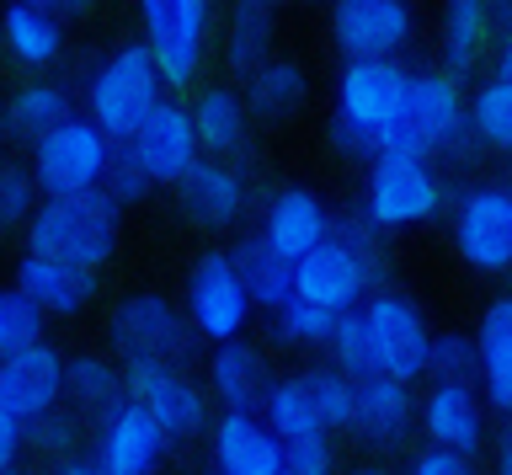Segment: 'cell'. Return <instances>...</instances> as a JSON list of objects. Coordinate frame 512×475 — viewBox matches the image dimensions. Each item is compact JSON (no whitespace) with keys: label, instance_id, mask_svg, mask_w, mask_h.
I'll return each instance as SVG.
<instances>
[{"label":"cell","instance_id":"6da1fadb","mask_svg":"<svg viewBox=\"0 0 512 475\" xmlns=\"http://www.w3.org/2000/svg\"><path fill=\"white\" fill-rule=\"evenodd\" d=\"M406 91L411 70L400 59H352L336 75V118H331V145L347 161H374L379 134H390L406 118Z\"/></svg>","mask_w":512,"mask_h":475},{"label":"cell","instance_id":"7a4b0ae2","mask_svg":"<svg viewBox=\"0 0 512 475\" xmlns=\"http://www.w3.org/2000/svg\"><path fill=\"white\" fill-rule=\"evenodd\" d=\"M118 225L123 209H112L102 193L80 198H38V209L27 219V257H48L80 273H102L118 251Z\"/></svg>","mask_w":512,"mask_h":475},{"label":"cell","instance_id":"3957f363","mask_svg":"<svg viewBox=\"0 0 512 475\" xmlns=\"http://www.w3.org/2000/svg\"><path fill=\"white\" fill-rule=\"evenodd\" d=\"M379 278V241L363 219H342L315 251L294 262V294L326 315H347L374 294Z\"/></svg>","mask_w":512,"mask_h":475},{"label":"cell","instance_id":"277c9868","mask_svg":"<svg viewBox=\"0 0 512 475\" xmlns=\"http://www.w3.org/2000/svg\"><path fill=\"white\" fill-rule=\"evenodd\" d=\"M160 97H166V86H160L144 43H123L86 81V118L107 145H128L139 123L160 107Z\"/></svg>","mask_w":512,"mask_h":475},{"label":"cell","instance_id":"5b68a950","mask_svg":"<svg viewBox=\"0 0 512 475\" xmlns=\"http://www.w3.org/2000/svg\"><path fill=\"white\" fill-rule=\"evenodd\" d=\"M448 203V187L427 155H374L363 182V225L384 230H416L438 219Z\"/></svg>","mask_w":512,"mask_h":475},{"label":"cell","instance_id":"8992f818","mask_svg":"<svg viewBox=\"0 0 512 475\" xmlns=\"http://www.w3.org/2000/svg\"><path fill=\"white\" fill-rule=\"evenodd\" d=\"M112 150L102 134L91 129V118H64L59 129H48L43 139H32V161L27 177L38 187V198H80V193H102Z\"/></svg>","mask_w":512,"mask_h":475},{"label":"cell","instance_id":"52a82bcc","mask_svg":"<svg viewBox=\"0 0 512 475\" xmlns=\"http://www.w3.org/2000/svg\"><path fill=\"white\" fill-rule=\"evenodd\" d=\"M208 22L214 0H139V27H144V54L160 75V86H192L208 54Z\"/></svg>","mask_w":512,"mask_h":475},{"label":"cell","instance_id":"ba28073f","mask_svg":"<svg viewBox=\"0 0 512 475\" xmlns=\"http://www.w3.org/2000/svg\"><path fill=\"white\" fill-rule=\"evenodd\" d=\"M107 342L123 363H176L187 369L198 337L166 294H128L107 315Z\"/></svg>","mask_w":512,"mask_h":475},{"label":"cell","instance_id":"9c48e42d","mask_svg":"<svg viewBox=\"0 0 512 475\" xmlns=\"http://www.w3.org/2000/svg\"><path fill=\"white\" fill-rule=\"evenodd\" d=\"M363 337H368V358H374V374L400 379V385H416L427 374V347H432V326L427 315L416 310V299L395 294V289H374L358 305Z\"/></svg>","mask_w":512,"mask_h":475},{"label":"cell","instance_id":"30bf717a","mask_svg":"<svg viewBox=\"0 0 512 475\" xmlns=\"http://www.w3.org/2000/svg\"><path fill=\"white\" fill-rule=\"evenodd\" d=\"M118 369H123V401H134L166 433V443H187L208 433L214 401L187 369H176V363H118Z\"/></svg>","mask_w":512,"mask_h":475},{"label":"cell","instance_id":"8fae6325","mask_svg":"<svg viewBox=\"0 0 512 475\" xmlns=\"http://www.w3.org/2000/svg\"><path fill=\"white\" fill-rule=\"evenodd\" d=\"M459 262L480 278H502L512 267V193L502 182H480L464 187L448 219Z\"/></svg>","mask_w":512,"mask_h":475},{"label":"cell","instance_id":"7c38bea8","mask_svg":"<svg viewBox=\"0 0 512 475\" xmlns=\"http://www.w3.org/2000/svg\"><path fill=\"white\" fill-rule=\"evenodd\" d=\"M251 299L240 289V273L230 262V251H203L187 273V294H182V321L192 326L198 342H235L251 326Z\"/></svg>","mask_w":512,"mask_h":475},{"label":"cell","instance_id":"4fadbf2b","mask_svg":"<svg viewBox=\"0 0 512 475\" xmlns=\"http://www.w3.org/2000/svg\"><path fill=\"white\" fill-rule=\"evenodd\" d=\"M416 427L427 433V449H448V454L475 459L491 438V411H486L475 385L432 379V385L416 395Z\"/></svg>","mask_w":512,"mask_h":475},{"label":"cell","instance_id":"5bb4252c","mask_svg":"<svg viewBox=\"0 0 512 475\" xmlns=\"http://www.w3.org/2000/svg\"><path fill=\"white\" fill-rule=\"evenodd\" d=\"M406 134L422 145V155H464L475 150L470 145V129H464V91L459 81H448L443 70H422L411 75V91H406Z\"/></svg>","mask_w":512,"mask_h":475},{"label":"cell","instance_id":"9a60e30c","mask_svg":"<svg viewBox=\"0 0 512 475\" xmlns=\"http://www.w3.org/2000/svg\"><path fill=\"white\" fill-rule=\"evenodd\" d=\"M123 150L134 155V166L144 171V182H150V187H176L192 166L203 161L198 139H192V118H187V107L176 97H160V107L139 123L134 139H128Z\"/></svg>","mask_w":512,"mask_h":475},{"label":"cell","instance_id":"2e32d148","mask_svg":"<svg viewBox=\"0 0 512 475\" xmlns=\"http://www.w3.org/2000/svg\"><path fill=\"white\" fill-rule=\"evenodd\" d=\"M166 433L144 417L134 401H118L112 411L96 417V438H91V470L96 475H155L166 459Z\"/></svg>","mask_w":512,"mask_h":475},{"label":"cell","instance_id":"e0dca14e","mask_svg":"<svg viewBox=\"0 0 512 475\" xmlns=\"http://www.w3.org/2000/svg\"><path fill=\"white\" fill-rule=\"evenodd\" d=\"M331 38L342 59H395L411 43V6L406 0H336Z\"/></svg>","mask_w":512,"mask_h":475},{"label":"cell","instance_id":"ac0fdd59","mask_svg":"<svg viewBox=\"0 0 512 475\" xmlns=\"http://www.w3.org/2000/svg\"><path fill=\"white\" fill-rule=\"evenodd\" d=\"M0 406L22 427L64 406V353L54 342H32L22 353L0 358Z\"/></svg>","mask_w":512,"mask_h":475},{"label":"cell","instance_id":"d6986e66","mask_svg":"<svg viewBox=\"0 0 512 475\" xmlns=\"http://www.w3.org/2000/svg\"><path fill=\"white\" fill-rule=\"evenodd\" d=\"M331 209L326 198L310 193V187H283V193L267 198V214H262V230H256V241H262L272 257L283 262H299L304 251H315L320 241L331 235Z\"/></svg>","mask_w":512,"mask_h":475},{"label":"cell","instance_id":"ffe728a7","mask_svg":"<svg viewBox=\"0 0 512 475\" xmlns=\"http://www.w3.org/2000/svg\"><path fill=\"white\" fill-rule=\"evenodd\" d=\"M363 443L374 449H400L411 433H416V395L411 385L400 379H384V374H368V379H352V427Z\"/></svg>","mask_w":512,"mask_h":475},{"label":"cell","instance_id":"44dd1931","mask_svg":"<svg viewBox=\"0 0 512 475\" xmlns=\"http://www.w3.org/2000/svg\"><path fill=\"white\" fill-rule=\"evenodd\" d=\"M214 475H283V443L262 427L256 411H219L208 422Z\"/></svg>","mask_w":512,"mask_h":475},{"label":"cell","instance_id":"7402d4cb","mask_svg":"<svg viewBox=\"0 0 512 475\" xmlns=\"http://www.w3.org/2000/svg\"><path fill=\"white\" fill-rule=\"evenodd\" d=\"M176 209L198 230H230L246 214V177L230 161H198L176 182Z\"/></svg>","mask_w":512,"mask_h":475},{"label":"cell","instance_id":"603a6c76","mask_svg":"<svg viewBox=\"0 0 512 475\" xmlns=\"http://www.w3.org/2000/svg\"><path fill=\"white\" fill-rule=\"evenodd\" d=\"M11 289L27 299L43 321H70L96 299V273H80V267H64V262H48V257H27L16 262V278Z\"/></svg>","mask_w":512,"mask_h":475},{"label":"cell","instance_id":"cb8c5ba5","mask_svg":"<svg viewBox=\"0 0 512 475\" xmlns=\"http://www.w3.org/2000/svg\"><path fill=\"white\" fill-rule=\"evenodd\" d=\"M507 38V0H448L443 6V75L459 81L480 65L486 43Z\"/></svg>","mask_w":512,"mask_h":475},{"label":"cell","instance_id":"d4e9b609","mask_svg":"<svg viewBox=\"0 0 512 475\" xmlns=\"http://www.w3.org/2000/svg\"><path fill=\"white\" fill-rule=\"evenodd\" d=\"M475 337V379H480V401L486 411H507L512 406V299L496 294L486 310H480Z\"/></svg>","mask_w":512,"mask_h":475},{"label":"cell","instance_id":"484cf974","mask_svg":"<svg viewBox=\"0 0 512 475\" xmlns=\"http://www.w3.org/2000/svg\"><path fill=\"white\" fill-rule=\"evenodd\" d=\"M267 358L256 353L251 342H219L208 353V379H203V395L219 401V411H256L267 395Z\"/></svg>","mask_w":512,"mask_h":475},{"label":"cell","instance_id":"4316f807","mask_svg":"<svg viewBox=\"0 0 512 475\" xmlns=\"http://www.w3.org/2000/svg\"><path fill=\"white\" fill-rule=\"evenodd\" d=\"M187 118H192V139H198L203 161H230V155L246 150L251 118L235 86H203L198 102L187 107Z\"/></svg>","mask_w":512,"mask_h":475},{"label":"cell","instance_id":"83f0119b","mask_svg":"<svg viewBox=\"0 0 512 475\" xmlns=\"http://www.w3.org/2000/svg\"><path fill=\"white\" fill-rule=\"evenodd\" d=\"M0 49L27 70H48V65H59V54H64V22L38 11V6L6 0V11H0Z\"/></svg>","mask_w":512,"mask_h":475},{"label":"cell","instance_id":"f1b7e54d","mask_svg":"<svg viewBox=\"0 0 512 475\" xmlns=\"http://www.w3.org/2000/svg\"><path fill=\"white\" fill-rule=\"evenodd\" d=\"M230 262H235V273H240V289H246L251 310L278 315L288 299H294V262L272 257L256 235H246L240 246H230Z\"/></svg>","mask_w":512,"mask_h":475},{"label":"cell","instance_id":"f546056e","mask_svg":"<svg viewBox=\"0 0 512 475\" xmlns=\"http://www.w3.org/2000/svg\"><path fill=\"white\" fill-rule=\"evenodd\" d=\"M464 129H470L475 150L502 155L512 145V70H507V54H496L491 81H480V91L464 102Z\"/></svg>","mask_w":512,"mask_h":475},{"label":"cell","instance_id":"4dcf8cb0","mask_svg":"<svg viewBox=\"0 0 512 475\" xmlns=\"http://www.w3.org/2000/svg\"><path fill=\"white\" fill-rule=\"evenodd\" d=\"M246 118H267V123H288L304 107V97H310V81H304V70L294 65V59H267L256 75H246Z\"/></svg>","mask_w":512,"mask_h":475},{"label":"cell","instance_id":"1f68e13d","mask_svg":"<svg viewBox=\"0 0 512 475\" xmlns=\"http://www.w3.org/2000/svg\"><path fill=\"white\" fill-rule=\"evenodd\" d=\"M0 118H6V134H16V139H43L48 129H59L64 118H75V97H70V86H59V81H27L6 107H0Z\"/></svg>","mask_w":512,"mask_h":475},{"label":"cell","instance_id":"d6a6232c","mask_svg":"<svg viewBox=\"0 0 512 475\" xmlns=\"http://www.w3.org/2000/svg\"><path fill=\"white\" fill-rule=\"evenodd\" d=\"M64 401L86 417H102L123 401V369L112 358H96V353H80V358H64Z\"/></svg>","mask_w":512,"mask_h":475},{"label":"cell","instance_id":"836d02e7","mask_svg":"<svg viewBox=\"0 0 512 475\" xmlns=\"http://www.w3.org/2000/svg\"><path fill=\"white\" fill-rule=\"evenodd\" d=\"M224 59L235 75H256L272 59V6L267 0H235L230 33H224Z\"/></svg>","mask_w":512,"mask_h":475},{"label":"cell","instance_id":"e575fe53","mask_svg":"<svg viewBox=\"0 0 512 475\" xmlns=\"http://www.w3.org/2000/svg\"><path fill=\"white\" fill-rule=\"evenodd\" d=\"M256 417H262V427L278 443H294V438H315L320 433L315 411H310V401H304V390H299V379H272L267 395H262V406H256Z\"/></svg>","mask_w":512,"mask_h":475},{"label":"cell","instance_id":"d590c367","mask_svg":"<svg viewBox=\"0 0 512 475\" xmlns=\"http://www.w3.org/2000/svg\"><path fill=\"white\" fill-rule=\"evenodd\" d=\"M294 379H299L304 401H310V411H315L320 433H347L352 427V379L336 374L331 363H315V369H304Z\"/></svg>","mask_w":512,"mask_h":475},{"label":"cell","instance_id":"8d00e7d4","mask_svg":"<svg viewBox=\"0 0 512 475\" xmlns=\"http://www.w3.org/2000/svg\"><path fill=\"white\" fill-rule=\"evenodd\" d=\"M326 353H331V369L347 374V379H368V374H374V358H368V337H363L358 310H347V315H336V321H331Z\"/></svg>","mask_w":512,"mask_h":475},{"label":"cell","instance_id":"74e56055","mask_svg":"<svg viewBox=\"0 0 512 475\" xmlns=\"http://www.w3.org/2000/svg\"><path fill=\"white\" fill-rule=\"evenodd\" d=\"M427 374L432 379H459V385H475V337H470V331H432Z\"/></svg>","mask_w":512,"mask_h":475},{"label":"cell","instance_id":"f35d334b","mask_svg":"<svg viewBox=\"0 0 512 475\" xmlns=\"http://www.w3.org/2000/svg\"><path fill=\"white\" fill-rule=\"evenodd\" d=\"M43 326H48L43 315L6 283V289H0V358H11V353H22V347H32V342H43Z\"/></svg>","mask_w":512,"mask_h":475},{"label":"cell","instance_id":"ab89813d","mask_svg":"<svg viewBox=\"0 0 512 475\" xmlns=\"http://www.w3.org/2000/svg\"><path fill=\"white\" fill-rule=\"evenodd\" d=\"M331 321H336V315L315 310L310 299H299V294L288 299L278 315H272V326H278V342H288V347H326Z\"/></svg>","mask_w":512,"mask_h":475},{"label":"cell","instance_id":"60d3db41","mask_svg":"<svg viewBox=\"0 0 512 475\" xmlns=\"http://www.w3.org/2000/svg\"><path fill=\"white\" fill-rule=\"evenodd\" d=\"M22 443L32 454H43V459H75V443H80V422L70 417V411H48V417L38 422H27L22 427Z\"/></svg>","mask_w":512,"mask_h":475},{"label":"cell","instance_id":"b9f144b4","mask_svg":"<svg viewBox=\"0 0 512 475\" xmlns=\"http://www.w3.org/2000/svg\"><path fill=\"white\" fill-rule=\"evenodd\" d=\"M38 209V187H32L22 161H0V230H22Z\"/></svg>","mask_w":512,"mask_h":475},{"label":"cell","instance_id":"7bdbcfd3","mask_svg":"<svg viewBox=\"0 0 512 475\" xmlns=\"http://www.w3.org/2000/svg\"><path fill=\"white\" fill-rule=\"evenodd\" d=\"M102 198L112 203V209H128V203H144V198H150V182H144V171L134 166V155H128L123 145L112 150V161H107Z\"/></svg>","mask_w":512,"mask_h":475},{"label":"cell","instance_id":"ee69618b","mask_svg":"<svg viewBox=\"0 0 512 475\" xmlns=\"http://www.w3.org/2000/svg\"><path fill=\"white\" fill-rule=\"evenodd\" d=\"M331 470H336L331 433H315V438L283 443V475H331Z\"/></svg>","mask_w":512,"mask_h":475},{"label":"cell","instance_id":"f6af8a7d","mask_svg":"<svg viewBox=\"0 0 512 475\" xmlns=\"http://www.w3.org/2000/svg\"><path fill=\"white\" fill-rule=\"evenodd\" d=\"M406 475H480V465L464 459V454H448V449H422L411 459Z\"/></svg>","mask_w":512,"mask_h":475},{"label":"cell","instance_id":"bcb514c9","mask_svg":"<svg viewBox=\"0 0 512 475\" xmlns=\"http://www.w3.org/2000/svg\"><path fill=\"white\" fill-rule=\"evenodd\" d=\"M22 454H27V443H22V422H16L11 411L0 406V470H11Z\"/></svg>","mask_w":512,"mask_h":475},{"label":"cell","instance_id":"7dc6e473","mask_svg":"<svg viewBox=\"0 0 512 475\" xmlns=\"http://www.w3.org/2000/svg\"><path fill=\"white\" fill-rule=\"evenodd\" d=\"M22 6H38V11H48V17H80V11L91 6V0H22Z\"/></svg>","mask_w":512,"mask_h":475},{"label":"cell","instance_id":"c3c4849f","mask_svg":"<svg viewBox=\"0 0 512 475\" xmlns=\"http://www.w3.org/2000/svg\"><path fill=\"white\" fill-rule=\"evenodd\" d=\"M48 475H96V470H91V459H80V454H75V459H59V465L48 470Z\"/></svg>","mask_w":512,"mask_h":475},{"label":"cell","instance_id":"681fc988","mask_svg":"<svg viewBox=\"0 0 512 475\" xmlns=\"http://www.w3.org/2000/svg\"><path fill=\"white\" fill-rule=\"evenodd\" d=\"M352 475H390L384 465H363V470H352Z\"/></svg>","mask_w":512,"mask_h":475},{"label":"cell","instance_id":"f907efd6","mask_svg":"<svg viewBox=\"0 0 512 475\" xmlns=\"http://www.w3.org/2000/svg\"><path fill=\"white\" fill-rule=\"evenodd\" d=\"M0 145H6V118H0Z\"/></svg>","mask_w":512,"mask_h":475},{"label":"cell","instance_id":"816d5d0a","mask_svg":"<svg viewBox=\"0 0 512 475\" xmlns=\"http://www.w3.org/2000/svg\"><path fill=\"white\" fill-rule=\"evenodd\" d=\"M0 475H22V470H16V465H11V470H0Z\"/></svg>","mask_w":512,"mask_h":475},{"label":"cell","instance_id":"f5cc1de1","mask_svg":"<svg viewBox=\"0 0 512 475\" xmlns=\"http://www.w3.org/2000/svg\"><path fill=\"white\" fill-rule=\"evenodd\" d=\"M267 6H272V0H267Z\"/></svg>","mask_w":512,"mask_h":475}]
</instances>
